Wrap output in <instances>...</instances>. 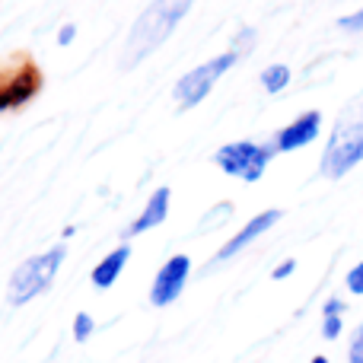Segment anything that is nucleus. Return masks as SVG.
<instances>
[{
    "instance_id": "f8f14e48",
    "label": "nucleus",
    "mask_w": 363,
    "mask_h": 363,
    "mask_svg": "<svg viewBox=\"0 0 363 363\" xmlns=\"http://www.w3.org/2000/svg\"><path fill=\"white\" fill-rule=\"evenodd\" d=\"M287 83H290V67H284V64H274V67H268L262 74V86L268 93H281Z\"/></svg>"
},
{
    "instance_id": "1a4fd4ad",
    "label": "nucleus",
    "mask_w": 363,
    "mask_h": 363,
    "mask_svg": "<svg viewBox=\"0 0 363 363\" xmlns=\"http://www.w3.org/2000/svg\"><path fill=\"white\" fill-rule=\"evenodd\" d=\"M277 220H281V211H264V213H258V217H252L249 223H245L242 230H239L236 236H233L230 242H226L223 249L217 252V262H223V258H233V255H236V252H242L245 245L252 242V239H258V236H262V233H268L271 226L277 223Z\"/></svg>"
},
{
    "instance_id": "dca6fc26",
    "label": "nucleus",
    "mask_w": 363,
    "mask_h": 363,
    "mask_svg": "<svg viewBox=\"0 0 363 363\" xmlns=\"http://www.w3.org/2000/svg\"><path fill=\"white\" fill-rule=\"evenodd\" d=\"M338 26H341V29H347V32H363V10L351 13V16H345Z\"/></svg>"
},
{
    "instance_id": "412c9836",
    "label": "nucleus",
    "mask_w": 363,
    "mask_h": 363,
    "mask_svg": "<svg viewBox=\"0 0 363 363\" xmlns=\"http://www.w3.org/2000/svg\"><path fill=\"white\" fill-rule=\"evenodd\" d=\"M341 313H345V303L341 300H328L325 303V315H341Z\"/></svg>"
},
{
    "instance_id": "4468645a",
    "label": "nucleus",
    "mask_w": 363,
    "mask_h": 363,
    "mask_svg": "<svg viewBox=\"0 0 363 363\" xmlns=\"http://www.w3.org/2000/svg\"><path fill=\"white\" fill-rule=\"evenodd\" d=\"M347 290H351V294H357V296H363V262L354 264V268L347 271Z\"/></svg>"
},
{
    "instance_id": "7ed1b4c3",
    "label": "nucleus",
    "mask_w": 363,
    "mask_h": 363,
    "mask_svg": "<svg viewBox=\"0 0 363 363\" xmlns=\"http://www.w3.org/2000/svg\"><path fill=\"white\" fill-rule=\"evenodd\" d=\"M64 255H67V249H64V245H55V249L42 252V255L26 258V262L13 271L10 287H6V300H10L13 306H23V303L35 300L42 290L51 287V281H55Z\"/></svg>"
},
{
    "instance_id": "6e6552de",
    "label": "nucleus",
    "mask_w": 363,
    "mask_h": 363,
    "mask_svg": "<svg viewBox=\"0 0 363 363\" xmlns=\"http://www.w3.org/2000/svg\"><path fill=\"white\" fill-rule=\"evenodd\" d=\"M319 128H322V115L319 112H303L296 121H290L274 140V150L290 153V150H300V147L313 144L319 138Z\"/></svg>"
},
{
    "instance_id": "f3484780",
    "label": "nucleus",
    "mask_w": 363,
    "mask_h": 363,
    "mask_svg": "<svg viewBox=\"0 0 363 363\" xmlns=\"http://www.w3.org/2000/svg\"><path fill=\"white\" fill-rule=\"evenodd\" d=\"M347 360H351V363H363V325H360V332L354 335V341H351V354H347Z\"/></svg>"
},
{
    "instance_id": "9b49d317",
    "label": "nucleus",
    "mask_w": 363,
    "mask_h": 363,
    "mask_svg": "<svg viewBox=\"0 0 363 363\" xmlns=\"http://www.w3.org/2000/svg\"><path fill=\"white\" fill-rule=\"evenodd\" d=\"M166 213H169V188H157V191H153V198L147 201L144 213L134 220L128 233H131V236H138V233L153 230V226H160L166 220Z\"/></svg>"
},
{
    "instance_id": "2eb2a0df",
    "label": "nucleus",
    "mask_w": 363,
    "mask_h": 363,
    "mask_svg": "<svg viewBox=\"0 0 363 363\" xmlns=\"http://www.w3.org/2000/svg\"><path fill=\"white\" fill-rule=\"evenodd\" d=\"M322 335L328 341H335L341 335V315H325V325H322Z\"/></svg>"
},
{
    "instance_id": "ddd939ff",
    "label": "nucleus",
    "mask_w": 363,
    "mask_h": 363,
    "mask_svg": "<svg viewBox=\"0 0 363 363\" xmlns=\"http://www.w3.org/2000/svg\"><path fill=\"white\" fill-rule=\"evenodd\" d=\"M93 332H96L93 315H89V313H77L74 315V338L83 345V341H89V335H93Z\"/></svg>"
},
{
    "instance_id": "6ab92c4d",
    "label": "nucleus",
    "mask_w": 363,
    "mask_h": 363,
    "mask_svg": "<svg viewBox=\"0 0 363 363\" xmlns=\"http://www.w3.org/2000/svg\"><path fill=\"white\" fill-rule=\"evenodd\" d=\"M74 35H77V29L70 23H64L61 32H57V45H70V42H74Z\"/></svg>"
},
{
    "instance_id": "39448f33",
    "label": "nucleus",
    "mask_w": 363,
    "mask_h": 363,
    "mask_svg": "<svg viewBox=\"0 0 363 363\" xmlns=\"http://www.w3.org/2000/svg\"><path fill=\"white\" fill-rule=\"evenodd\" d=\"M271 157H274V147H258L249 140H236V144H226L213 153V163L226 172V176H239L245 182H258L268 169Z\"/></svg>"
},
{
    "instance_id": "aec40b11",
    "label": "nucleus",
    "mask_w": 363,
    "mask_h": 363,
    "mask_svg": "<svg viewBox=\"0 0 363 363\" xmlns=\"http://www.w3.org/2000/svg\"><path fill=\"white\" fill-rule=\"evenodd\" d=\"M252 38H255V35H252V32H239V38H236V48H233V51H236V55H239V51H242V48H249V51H252Z\"/></svg>"
},
{
    "instance_id": "4be33fe9",
    "label": "nucleus",
    "mask_w": 363,
    "mask_h": 363,
    "mask_svg": "<svg viewBox=\"0 0 363 363\" xmlns=\"http://www.w3.org/2000/svg\"><path fill=\"white\" fill-rule=\"evenodd\" d=\"M313 363H328L325 357H313Z\"/></svg>"
},
{
    "instance_id": "f257e3e1",
    "label": "nucleus",
    "mask_w": 363,
    "mask_h": 363,
    "mask_svg": "<svg viewBox=\"0 0 363 363\" xmlns=\"http://www.w3.org/2000/svg\"><path fill=\"white\" fill-rule=\"evenodd\" d=\"M191 4L194 0H153L138 16V23L131 26V35H128L118 61L121 70H134L140 61H147L172 35V29L182 23V16L191 10Z\"/></svg>"
},
{
    "instance_id": "f03ea898",
    "label": "nucleus",
    "mask_w": 363,
    "mask_h": 363,
    "mask_svg": "<svg viewBox=\"0 0 363 363\" xmlns=\"http://www.w3.org/2000/svg\"><path fill=\"white\" fill-rule=\"evenodd\" d=\"M363 160V93L341 112L328 147L322 153V172L328 179H341Z\"/></svg>"
},
{
    "instance_id": "a211bd4d",
    "label": "nucleus",
    "mask_w": 363,
    "mask_h": 363,
    "mask_svg": "<svg viewBox=\"0 0 363 363\" xmlns=\"http://www.w3.org/2000/svg\"><path fill=\"white\" fill-rule=\"evenodd\" d=\"M294 268H296V262H294V258H287V262H281L274 271H271V277H274V281H284V277L294 274Z\"/></svg>"
},
{
    "instance_id": "20e7f679",
    "label": "nucleus",
    "mask_w": 363,
    "mask_h": 363,
    "mask_svg": "<svg viewBox=\"0 0 363 363\" xmlns=\"http://www.w3.org/2000/svg\"><path fill=\"white\" fill-rule=\"evenodd\" d=\"M45 77L29 55H16L10 64H0V115L29 106L38 96Z\"/></svg>"
},
{
    "instance_id": "0eeeda50",
    "label": "nucleus",
    "mask_w": 363,
    "mask_h": 363,
    "mask_svg": "<svg viewBox=\"0 0 363 363\" xmlns=\"http://www.w3.org/2000/svg\"><path fill=\"white\" fill-rule=\"evenodd\" d=\"M188 271H191V258L188 255H172L169 262L160 268L157 281H153V290H150L153 306H169V303L179 300V294L185 290Z\"/></svg>"
},
{
    "instance_id": "9d476101",
    "label": "nucleus",
    "mask_w": 363,
    "mask_h": 363,
    "mask_svg": "<svg viewBox=\"0 0 363 363\" xmlns=\"http://www.w3.org/2000/svg\"><path fill=\"white\" fill-rule=\"evenodd\" d=\"M128 258H131V245H118V249L108 252V255L93 268V284H96V287H99V290L112 287V284L118 281V274L125 271Z\"/></svg>"
},
{
    "instance_id": "423d86ee",
    "label": "nucleus",
    "mask_w": 363,
    "mask_h": 363,
    "mask_svg": "<svg viewBox=\"0 0 363 363\" xmlns=\"http://www.w3.org/2000/svg\"><path fill=\"white\" fill-rule=\"evenodd\" d=\"M236 51H226V55H220V57H213V61H207V64H201V67H194V70H188L185 77L176 83V102H179V108L185 112V108H194L201 99H204L207 93H211V86L220 80V77L226 74V70L236 64Z\"/></svg>"
}]
</instances>
